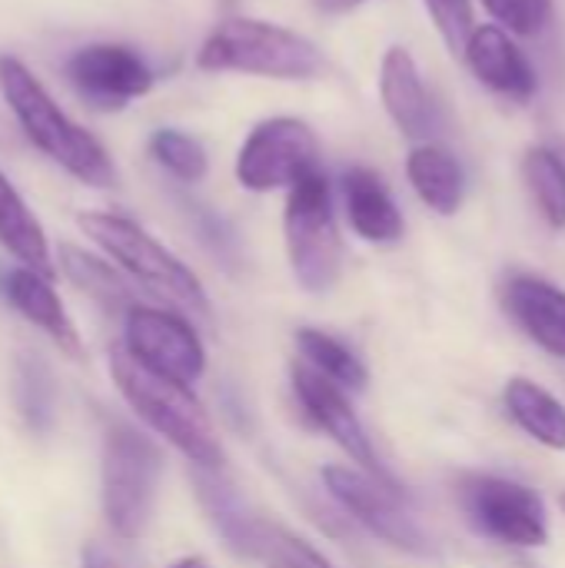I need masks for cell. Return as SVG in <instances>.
Listing matches in <instances>:
<instances>
[{
	"label": "cell",
	"mask_w": 565,
	"mask_h": 568,
	"mask_svg": "<svg viewBox=\"0 0 565 568\" xmlns=\"http://www.w3.org/2000/svg\"><path fill=\"white\" fill-rule=\"evenodd\" d=\"M150 156L180 183H200L210 170V156L203 143L176 126H160L150 136Z\"/></svg>",
	"instance_id": "26"
},
{
	"label": "cell",
	"mask_w": 565,
	"mask_h": 568,
	"mask_svg": "<svg viewBox=\"0 0 565 568\" xmlns=\"http://www.w3.org/2000/svg\"><path fill=\"white\" fill-rule=\"evenodd\" d=\"M77 223L130 280L190 313H210V300L196 273L180 256H173L157 236H150L140 223L103 210H83Z\"/></svg>",
	"instance_id": "4"
},
{
	"label": "cell",
	"mask_w": 565,
	"mask_h": 568,
	"mask_svg": "<svg viewBox=\"0 0 565 568\" xmlns=\"http://www.w3.org/2000/svg\"><path fill=\"white\" fill-rule=\"evenodd\" d=\"M290 379H293V393H296V399H300V406H303V413L360 466V469H366L370 476H376V479H383V483H393L390 479V473L380 466V456H376V449H373V443H370V436H366V429H363V423H360V416H356V409L350 406V399L343 396V389L336 386V383H330L326 376H320L313 366H306V363H293V369H290ZM396 486V483H393Z\"/></svg>",
	"instance_id": "12"
},
{
	"label": "cell",
	"mask_w": 565,
	"mask_h": 568,
	"mask_svg": "<svg viewBox=\"0 0 565 568\" xmlns=\"http://www.w3.org/2000/svg\"><path fill=\"white\" fill-rule=\"evenodd\" d=\"M60 266L67 273V280L73 286H80L90 300H97L107 310H120L127 316V310L137 306L130 283L123 280V270H113L110 263L77 250V246H60Z\"/></svg>",
	"instance_id": "22"
},
{
	"label": "cell",
	"mask_w": 565,
	"mask_h": 568,
	"mask_svg": "<svg viewBox=\"0 0 565 568\" xmlns=\"http://www.w3.org/2000/svg\"><path fill=\"white\" fill-rule=\"evenodd\" d=\"M380 97L383 106L390 113V120L396 123V130L416 143L433 140V133L440 130V110L423 83L420 63L406 47H390L383 53L380 63Z\"/></svg>",
	"instance_id": "14"
},
{
	"label": "cell",
	"mask_w": 565,
	"mask_h": 568,
	"mask_svg": "<svg viewBox=\"0 0 565 568\" xmlns=\"http://www.w3.org/2000/svg\"><path fill=\"white\" fill-rule=\"evenodd\" d=\"M470 526L509 549H543L549 542L546 503L536 489L503 476H470L460 486Z\"/></svg>",
	"instance_id": "8"
},
{
	"label": "cell",
	"mask_w": 565,
	"mask_h": 568,
	"mask_svg": "<svg viewBox=\"0 0 565 568\" xmlns=\"http://www.w3.org/2000/svg\"><path fill=\"white\" fill-rule=\"evenodd\" d=\"M0 246L20 266H30V270L53 280V260H50L47 233H43L40 220L33 216V210L27 206V200L7 180L3 170H0Z\"/></svg>",
	"instance_id": "19"
},
{
	"label": "cell",
	"mask_w": 565,
	"mask_h": 568,
	"mask_svg": "<svg viewBox=\"0 0 565 568\" xmlns=\"http://www.w3.org/2000/svg\"><path fill=\"white\" fill-rule=\"evenodd\" d=\"M13 396H17V409H20V419L27 423V429L47 433L53 423V383H50L47 366L33 353H23L17 359Z\"/></svg>",
	"instance_id": "25"
},
{
	"label": "cell",
	"mask_w": 565,
	"mask_h": 568,
	"mask_svg": "<svg viewBox=\"0 0 565 568\" xmlns=\"http://www.w3.org/2000/svg\"><path fill=\"white\" fill-rule=\"evenodd\" d=\"M196 496L213 523V529L223 536V542L240 552V556H250L256 552V532H260V523L246 506L243 499L236 496V489L230 483L220 479V473H210V469H200L196 473Z\"/></svg>",
	"instance_id": "21"
},
{
	"label": "cell",
	"mask_w": 565,
	"mask_h": 568,
	"mask_svg": "<svg viewBox=\"0 0 565 568\" xmlns=\"http://www.w3.org/2000/svg\"><path fill=\"white\" fill-rule=\"evenodd\" d=\"M326 493L376 539H383L393 549H403L410 556H433L430 536L420 529V523L403 509L400 486L383 483L370 476L360 466H326L320 473Z\"/></svg>",
	"instance_id": "9"
},
{
	"label": "cell",
	"mask_w": 565,
	"mask_h": 568,
	"mask_svg": "<svg viewBox=\"0 0 565 568\" xmlns=\"http://www.w3.org/2000/svg\"><path fill=\"white\" fill-rule=\"evenodd\" d=\"M170 568H210V566H206V559H200V556H186V559L173 562Z\"/></svg>",
	"instance_id": "32"
},
{
	"label": "cell",
	"mask_w": 565,
	"mask_h": 568,
	"mask_svg": "<svg viewBox=\"0 0 565 568\" xmlns=\"http://www.w3.org/2000/svg\"><path fill=\"white\" fill-rule=\"evenodd\" d=\"M503 306L509 320L549 356L565 359V290L533 276L516 273L503 286Z\"/></svg>",
	"instance_id": "16"
},
{
	"label": "cell",
	"mask_w": 565,
	"mask_h": 568,
	"mask_svg": "<svg viewBox=\"0 0 565 568\" xmlns=\"http://www.w3.org/2000/svg\"><path fill=\"white\" fill-rule=\"evenodd\" d=\"M73 90L97 110H123L153 90L150 63L127 43H87L67 60Z\"/></svg>",
	"instance_id": "11"
},
{
	"label": "cell",
	"mask_w": 565,
	"mask_h": 568,
	"mask_svg": "<svg viewBox=\"0 0 565 568\" xmlns=\"http://www.w3.org/2000/svg\"><path fill=\"white\" fill-rule=\"evenodd\" d=\"M110 376H113L120 396L127 399V406L157 436H163L173 449H180L196 469H210V473L223 469L226 453H223L200 399L190 393V386L147 369L123 346L110 349Z\"/></svg>",
	"instance_id": "2"
},
{
	"label": "cell",
	"mask_w": 565,
	"mask_h": 568,
	"mask_svg": "<svg viewBox=\"0 0 565 568\" xmlns=\"http://www.w3.org/2000/svg\"><path fill=\"white\" fill-rule=\"evenodd\" d=\"M236 183L250 193L293 190L320 170V136L300 116L260 120L236 153Z\"/></svg>",
	"instance_id": "7"
},
{
	"label": "cell",
	"mask_w": 565,
	"mask_h": 568,
	"mask_svg": "<svg viewBox=\"0 0 565 568\" xmlns=\"http://www.w3.org/2000/svg\"><path fill=\"white\" fill-rule=\"evenodd\" d=\"M0 296L27 323H33L40 333H47L57 349H63L73 359L83 356L80 333H77V326H73V320H70L60 293L53 290V280L50 276H43V273H37L30 266L0 270Z\"/></svg>",
	"instance_id": "15"
},
{
	"label": "cell",
	"mask_w": 565,
	"mask_h": 568,
	"mask_svg": "<svg viewBox=\"0 0 565 568\" xmlns=\"http://www.w3.org/2000/svg\"><path fill=\"white\" fill-rule=\"evenodd\" d=\"M296 346H300L303 363L313 366L330 383H336L340 389H356V393L366 389V383H370L366 363L350 346H343L336 336L313 329V326H303V329H296Z\"/></svg>",
	"instance_id": "24"
},
{
	"label": "cell",
	"mask_w": 565,
	"mask_h": 568,
	"mask_svg": "<svg viewBox=\"0 0 565 568\" xmlns=\"http://www.w3.org/2000/svg\"><path fill=\"white\" fill-rule=\"evenodd\" d=\"M163 456L143 433L113 423L100 456V503L107 526L120 539H140L150 529Z\"/></svg>",
	"instance_id": "5"
},
{
	"label": "cell",
	"mask_w": 565,
	"mask_h": 568,
	"mask_svg": "<svg viewBox=\"0 0 565 568\" xmlns=\"http://www.w3.org/2000/svg\"><path fill=\"white\" fill-rule=\"evenodd\" d=\"M123 349L147 369L183 386H193L206 373V349L196 329L170 310H157L143 303L127 310Z\"/></svg>",
	"instance_id": "10"
},
{
	"label": "cell",
	"mask_w": 565,
	"mask_h": 568,
	"mask_svg": "<svg viewBox=\"0 0 565 568\" xmlns=\"http://www.w3.org/2000/svg\"><path fill=\"white\" fill-rule=\"evenodd\" d=\"M0 93L27 140L60 170L97 190L117 186V166L107 146L87 126H80L60 110V103L43 90V83L23 60L7 53L0 57Z\"/></svg>",
	"instance_id": "1"
},
{
	"label": "cell",
	"mask_w": 565,
	"mask_h": 568,
	"mask_svg": "<svg viewBox=\"0 0 565 568\" xmlns=\"http://www.w3.org/2000/svg\"><path fill=\"white\" fill-rule=\"evenodd\" d=\"M80 566L83 568H120V562L103 549V546H97V542H90V546H83V556H80Z\"/></svg>",
	"instance_id": "30"
},
{
	"label": "cell",
	"mask_w": 565,
	"mask_h": 568,
	"mask_svg": "<svg viewBox=\"0 0 565 568\" xmlns=\"http://www.w3.org/2000/svg\"><path fill=\"white\" fill-rule=\"evenodd\" d=\"M559 506H563V513H565V493H563V499H559Z\"/></svg>",
	"instance_id": "33"
},
{
	"label": "cell",
	"mask_w": 565,
	"mask_h": 568,
	"mask_svg": "<svg viewBox=\"0 0 565 568\" xmlns=\"http://www.w3.org/2000/svg\"><path fill=\"white\" fill-rule=\"evenodd\" d=\"M363 3H370V0H313V7H316L320 13H330V17L350 13V10H356V7H363Z\"/></svg>",
	"instance_id": "31"
},
{
	"label": "cell",
	"mask_w": 565,
	"mask_h": 568,
	"mask_svg": "<svg viewBox=\"0 0 565 568\" xmlns=\"http://www.w3.org/2000/svg\"><path fill=\"white\" fill-rule=\"evenodd\" d=\"M253 559H263L273 568H333L330 559L320 556L306 539H300L273 523H260Z\"/></svg>",
	"instance_id": "27"
},
{
	"label": "cell",
	"mask_w": 565,
	"mask_h": 568,
	"mask_svg": "<svg viewBox=\"0 0 565 568\" xmlns=\"http://www.w3.org/2000/svg\"><path fill=\"white\" fill-rule=\"evenodd\" d=\"M423 7L430 10L443 43L450 47V53H463L473 30H476V13H473V0H423Z\"/></svg>",
	"instance_id": "29"
},
{
	"label": "cell",
	"mask_w": 565,
	"mask_h": 568,
	"mask_svg": "<svg viewBox=\"0 0 565 568\" xmlns=\"http://www.w3.org/2000/svg\"><path fill=\"white\" fill-rule=\"evenodd\" d=\"M503 403L509 419L539 446L565 453V406L539 383L526 376H513L503 389Z\"/></svg>",
	"instance_id": "20"
},
{
	"label": "cell",
	"mask_w": 565,
	"mask_h": 568,
	"mask_svg": "<svg viewBox=\"0 0 565 568\" xmlns=\"http://www.w3.org/2000/svg\"><path fill=\"white\" fill-rule=\"evenodd\" d=\"M526 190L549 230H565V156L559 150L536 143L523 153Z\"/></svg>",
	"instance_id": "23"
},
{
	"label": "cell",
	"mask_w": 565,
	"mask_h": 568,
	"mask_svg": "<svg viewBox=\"0 0 565 568\" xmlns=\"http://www.w3.org/2000/svg\"><path fill=\"white\" fill-rule=\"evenodd\" d=\"M406 176L416 196L440 216H453L466 196V173L453 150L436 140L416 143L406 156Z\"/></svg>",
	"instance_id": "18"
},
{
	"label": "cell",
	"mask_w": 565,
	"mask_h": 568,
	"mask_svg": "<svg viewBox=\"0 0 565 568\" xmlns=\"http://www.w3.org/2000/svg\"><path fill=\"white\" fill-rule=\"evenodd\" d=\"M463 57H466V67L473 70V77L486 90H493L506 100L529 103L539 93L536 67L529 63L526 50L513 40V33L503 30L500 23L476 27Z\"/></svg>",
	"instance_id": "13"
},
{
	"label": "cell",
	"mask_w": 565,
	"mask_h": 568,
	"mask_svg": "<svg viewBox=\"0 0 565 568\" xmlns=\"http://www.w3.org/2000/svg\"><path fill=\"white\" fill-rule=\"evenodd\" d=\"M196 67L206 73H246L266 80H313L323 70L320 47L260 17H230L210 30L196 50Z\"/></svg>",
	"instance_id": "3"
},
{
	"label": "cell",
	"mask_w": 565,
	"mask_h": 568,
	"mask_svg": "<svg viewBox=\"0 0 565 568\" xmlns=\"http://www.w3.org/2000/svg\"><path fill=\"white\" fill-rule=\"evenodd\" d=\"M483 7L516 37H539L553 23V0H483Z\"/></svg>",
	"instance_id": "28"
},
{
	"label": "cell",
	"mask_w": 565,
	"mask_h": 568,
	"mask_svg": "<svg viewBox=\"0 0 565 568\" xmlns=\"http://www.w3.org/2000/svg\"><path fill=\"white\" fill-rule=\"evenodd\" d=\"M286 260L306 293H330L343 273V236L333 210V186L323 170L286 190L283 210Z\"/></svg>",
	"instance_id": "6"
},
{
	"label": "cell",
	"mask_w": 565,
	"mask_h": 568,
	"mask_svg": "<svg viewBox=\"0 0 565 568\" xmlns=\"http://www.w3.org/2000/svg\"><path fill=\"white\" fill-rule=\"evenodd\" d=\"M343 186V203H346V216L350 226L360 240L386 246L403 240L406 220L390 193V186L383 183V176L370 166H350L340 180Z\"/></svg>",
	"instance_id": "17"
}]
</instances>
